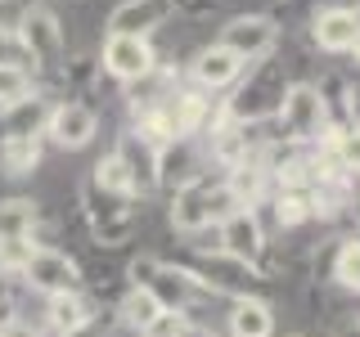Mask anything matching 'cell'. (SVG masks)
Listing matches in <instances>:
<instances>
[{"instance_id": "6", "label": "cell", "mask_w": 360, "mask_h": 337, "mask_svg": "<svg viewBox=\"0 0 360 337\" xmlns=\"http://www.w3.org/2000/svg\"><path fill=\"white\" fill-rule=\"evenodd\" d=\"M82 216H86V230L95 243L104 247H122L135 239V225H140V211H135V198H117V194H104L86 180L82 185Z\"/></svg>"}, {"instance_id": "33", "label": "cell", "mask_w": 360, "mask_h": 337, "mask_svg": "<svg viewBox=\"0 0 360 337\" xmlns=\"http://www.w3.org/2000/svg\"><path fill=\"white\" fill-rule=\"evenodd\" d=\"M347 211H352V220H356V230H360V194H352V207H347Z\"/></svg>"}, {"instance_id": "28", "label": "cell", "mask_w": 360, "mask_h": 337, "mask_svg": "<svg viewBox=\"0 0 360 337\" xmlns=\"http://www.w3.org/2000/svg\"><path fill=\"white\" fill-rule=\"evenodd\" d=\"M329 149H333L338 166H342L347 176H360V131H342V135L329 144Z\"/></svg>"}, {"instance_id": "34", "label": "cell", "mask_w": 360, "mask_h": 337, "mask_svg": "<svg viewBox=\"0 0 360 337\" xmlns=\"http://www.w3.org/2000/svg\"><path fill=\"white\" fill-rule=\"evenodd\" d=\"M172 5H185V9H202V5H212V0H172Z\"/></svg>"}, {"instance_id": "8", "label": "cell", "mask_w": 360, "mask_h": 337, "mask_svg": "<svg viewBox=\"0 0 360 337\" xmlns=\"http://www.w3.org/2000/svg\"><path fill=\"white\" fill-rule=\"evenodd\" d=\"M99 63H104V72L122 86H140L144 77L158 72V54L144 37H104Z\"/></svg>"}, {"instance_id": "2", "label": "cell", "mask_w": 360, "mask_h": 337, "mask_svg": "<svg viewBox=\"0 0 360 337\" xmlns=\"http://www.w3.org/2000/svg\"><path fill=\"white\" fill-rule=\"evenodd\" d=\"M248 67H252L248 81L239 77V90L221 104V121H234V126H266V121H275V112H279V104H284V95H288L284 67H279L275 54L248 63Z\"/></svg>"}, {"instance_id": "21", "label": "cell", "mask_w": 360, "mask_h": 337, "mask_svg": "<svg viewBox=\"0 0 360 337\" xmlns=\"http://www.w3.org/2000/svg\"><path fill=\"white\" fill-rule=\"evenodd\" d=\"M45 157V140L37 135V140H0V171H5L9 180H22L32 176L41 166Z\"/></svg>"}, {"instance_id": "16", "label": "cell", "mask_w": 360, "mask_h": 337, "mask_svg": "<svg viewBox=\"0 0 360 337\" xmlns=\"http://www.w3.org/2000/svg\"><path fill=\"white\" fill-rule=\"evenodd\" d=\"M45 117H50V104L32 90L27 99L0 108V140H45Z\"/></svg>"}, {"instance_id": "32", "label": "cell", "mask_w": 360, "mask_h": 337, "mask_svg": "<svg viewBox=\"0 0 360 337\" xmlns=\"http://www.w3.org/2000/svg\"><path fill=\"white\" fill-rule=\"evenodd\" d=\"M333 337H360V319H347V324H338V333Z\"/></svg>"}, {"instance_id": "1", "label": "cell", "mask_w": 360, "mask_h": 337, "mask_svg": "<svg viewBox=\"0 0 360 337\" xmlns=\"http://www.w3.org/2000/svg\"><path fill=\"white\" fill-rule=\"evenodd\" d=\"M230 211H239V198H234L230 180L225 171H202L198 180H189V185H180L172 194V207H167V216H172V230L176 234H202L212 230V225H221Z\"/></svg>"}, {"instance_id": "26", "label": "cell", "mask_w": 360, "mask_h": 337, "mask_svg": "<svg viewBox=\"0 0 360 337\" xmlns=\"http://www.w3.org/2000/svg\"><path fill=\"white\" fill-rule=\"evenodd\" d=\"M333 279H338L342 288L360 292V234L338 247V256H333Z\"/></svg>"}, {"instance_id": "25", "label": "cell", "mask_w": 360, "mask_h": 337, "mask_svg": "<svg viewBox=\"0 0 360 337\" xmlns=\"http://www.w3.org/2000/svg\"><path fill=\"white\" fill-rule=\"evenodd\" d=\"M117 333H122L117 310H112V306H95L82 324H77V329H68L63 337H117Z\"/></svg>"}, {"instance_id": "12", "label": "cell", "mask_w": 360, "mask_h": 337, "mask_svg": "<svg viewBox=\"0 0 360 337\" xmlns=\"http://www.w3.org/2000/svg\"><path fill=\"white\" fill-rule=\"evenodd\" d=\"M217 230H221V252H230L234 261L257 265L266 256V225H262V216H257V207L230 211Z\"/></svg>"}, {"instance_id": "29", "label": "cell", "mask_w": 360, "mask_h": 337, "mask_svg": "<svg viewBox=\"0 0 360 337\" xmlns=\"http://www.w3.org/2000/svg\"><path fill=\"white\" fill-rule=\"evenodd\" d=\"M189 329H194V319H189V315H180V310H162L140 337H189Z\"/></svg>"}, {"instance_id": "14", "label": "cell", "mask_w": 360, "mask_h": 337, "mask_svg": "<svg viewBox=\"0 0 360 337\" xmlns=\"http://www.w3.org/2000/svg\"><path fill=\"white\" fill-rule=\"evenodd\" d=\"M243 72H248V63L239 59V54H230L225 45H207V50H198L194 67H189L194 90H202V95H212V90H230Z\"/></svg>"}, {"instance_id": "23", "label": "cell", "mask_w": 360, "mask_h": 337, "mask_svg": "<svg viewBox=\"0 0 360 337\" xmlns=\"http://www.w3.org/2000/svg\"><path fill=\"white\" fill-rule=\"evenodd\" d=\"M270 207H275V220L292 230V225H307L315 220V202H311V189H275L270 194Z\"/></svg>"}, {"instance_id": "13", "label": "cell", "mask_w": 360, "mask_h": 337, "mask_svg": "<svg viewBox=\"0 0 360 337\" xmlns=\"http://www.w3.org/2000/svg\"><path fill=\"white\" fill-rule=\"evenodd\" d=\"M172 14H176L172 0H122L108 14V37H144L149 41L158 27H167Z\"/></svg>"}, {"instance_id": "22", "label": "cell", "mask_w": 360, "mask_h": 337, "mask_svg": "<svg viewBox=\"0 0 360 337\" xmlns=\"http://www.w3.org/2000/svg\"><path fill=\"white\" fill-rule=\"evenodd\" d=\"M112 310H117L122 329H135V333H144V329H149V324L158 319V315H162V306L153 301V292L131 288V284H127V292L117 297V306H112Z\"/></svg>"}, {"instance_id": "20", "label": "cell", "mask_w": 360, "mask_h": 337, "mask_svg": "<svg viewBox=\"0 0 360 337\" xmlns=\"http://www.w3.org/2000/svg\"><path fill=\"white\" fill-rule=\"evenodd\" d=\"M90 185L104 189V194H117V198H135V202H140V194H135V180H131V166H127V157H122L117 149L104 153V157L95 162Z\"/></svg>"}, {"instance_id": "30", "label": "cell", "mask_w": 360, "mask_h": 337, "mask_svg": "<svg viewBox=\"0 0 360 337\" xmlns=\"http://www.w3.org/2000/svg\"><path fill=\"white\" fill-rule=\"evenodd\" d=\"M0 337H45V329L27 315H9V319H0Z\"/></svg>"}, {"instance_id": "5", "label": "cell", "mask_w": 360, "mask_h": 337, "mask_svg": "<svg viewBox=\"0 0 360 337\" xmlns=\"http://www.w3.org/2000/svg\"><path fill=\"white\" fill-rule=\"evenodd\" d=\"M194 275V284L198 292H212V297H230V301H239V297H257V284H262V270L257 265H248V261H234L230 252H198V256H189V261H180Z\"/></svg>"}, {"instance_id": "3", "label": "cell", "mask_w": 360, "mask_h": 337, "mask_svg": "<svg viewBox=\"0 0 360 337\" xmlns=\"http://www.w3.org/2000/svg\"><path fill=\"white\" fill-rule=\"evenodd\" d=\"M275 121H279V131H284V140L292 149H324V144H333L338 135H342L329 121V99H324V90L311 86V81L288 86Z\"/></svg>"}, {"instance_id": "10", "label": "cell", "mask_w": 360, "mask_h": 337, "mask_svg": "<svg viewBox=\"0 0 360 337\" xmlns=\"http://www.w3.org/2000/svg\"><path fill=\"white\" fill-rule=\"evenodd\" d=\"M217 45H225L230 54H239L243 63H257V59H270V54H275L279 27H275V18H266V14H239L221 27Z\"/></svg>"}, {"instance_id": "31", "label": "cell", "mask_w": 360, "mask_h": 337, "mask_svg": "<svg viewBox=\"0 0 360 337\" xmlns=\"http://www.w3.org/2000/svg\"><path fill=\"white\" fill-rule=\"evenodd\" d=\"M347 121H352L347 131H360V86L347 90Z\"/></svg>"}, {"instance_id": "18", "label": "cell", "mask_w": 360, "mask_h": 337, "mask_svg": "<svg viewBox=\"0 0 360 337\" xmlns=\"http://www.w3.org/2000/svg\"><path fill=\"white\" fill-rule=\"evenodd\" d=\"M225 329H230V337H270L275 333V310L262 297H239V301H230Z\"/></svg>"}, {"instance_id": "11", "label": "cell", "mask_w": 360, "mask_h": 337, "mask_svg": "<svg viewBox=\"0 0 360 337\" xmlns=\"http://www.w3.org/2000/svg\"><path fill=\"white\" fill-rule=\"evenodd\" d=\"M202 171H212V166H207V157H202L198 140H172V144H162V149L153 153V180H158V189H162L167 198H172L180 185L198 180Z\"/></svg>"}, {"instance_id": "27", "label": "cell", "mask_w": 360, "mask_h": 337, "mask_svg": "<svg viewBox=\"0 0 360 337\" xmlns=\"http://www.w3.org/2000/svg\"><path fill=\"white\" fill-rule=\"evenodd\" d=\"M32 90H37V81H32L27 72H14V67H0V108L18 104V99H27Z\"/></svg>"}, {"instance_id": "7", "label": "cell", "mask_w": 360, "mask_h": 337, "mask_svg": "<svg viewBox=\"0 0 360 337\" xmlns=\"http://www.w3.org/2000/svg\"><path fill=\"white\" fill-rule=\"evenodd\" d=\"M14 284H22L27 292H37V297H59V292H82L86 279H82V265H77L63 247L37 239Z\"/></svg>"}, {"instance_id": "9", "label": "cell", "mask_w": 360, "mask_h": 337, "mask_svg": "<svg viewBox=\"0 0 360 337\" xmlns=\"http://www.w3.org/2000/svg\"><path fill=\"white\" fill-rule=\"evenodd\" d=\"M99 135V112L82 104V99H59V104H50V117H45V140L54 144V149H86L90 140Z\"/></svg>"}, {"instance_id": "24", "label": "cell", "mask_w": 360, "mask_h": 337, "mask_svg": "<svg viewBox=\"0 0 360 337\" xmlns=\"http://www.w3.org/2000/svg\"><path fill=\"white\" fill-rule=\"evenodd\" d=\"M0 67H14V72L32 77V54H27V45H22L14 22H0ZM32 81H37V77H32Z\"/></svg>"}, {"instance_id": "35", "label": "cell", "mask_w": 360, "mask_h": 337, "mask_svg": "<svg viewBox=\"0 0 360 337\" xmlns=\"http://www.w3.org/2000/svg\"><path fill=\"white\" fill-rule=\"evenodd\" d=\"M189 337H212L207 329H198V324H194V329H189Z\"/></svg>"}, {"instance_id": "4", "label": "cell", "mask_w": 360, "mask_h": 337, "mask_svg": "<svg viewBox=\"0 0 360 337\" xmlns=\"http://www.w3.org/2000/svg\"><path fill=\"white\" fill-rule=\"evenodd\" d=\"M18 37L32 54V77H63L68 59V41H63V22L50 5H27L18 14Z\"/></svg>"}, {"instance_id": "19", "label": "cell", "mask_w": 360, "mask_h": 337, "mask_svg": "<svg viewBox=\"0 0 360 337\" xmlns=\"http://www.w3.org/2000/svg\"><path fill=\"white\" fill-rule=\"evenodd\" d=\"M41 230V202L32 198H0V239H37Z\"/></svg>"}, {"instance_id": "15", "label": "cell", "mask_w": 360, "mask_h": 337, "mask_svg": "<svg viewBox=\"0 0 360 337\" xmlns=\"http://www.w3.org/2000/svg\"><path fill=\"white\" fill-rule=\"evenodd\" d=\"M311 37L320 50H329V54H356V45H360V27H356V14L347 5H329V9H320V14L311 18Z\"/></svg>"}, {"instance_id": "17", "label": "cell", "mask_w": 360, "mask_h": 337, "mask_svg": "<svg viewBox=\"0 0 360 337\" xmlns=\"http://www.w3.org/2000/svg\"><path fill=\"white\" fill-rule=\"evenodd\" d=\"M41 301H45L41 306V329L50 337H63L68 329H77V324L95 310L86 301V292H59V297H41Z\"/></svg>"}]
</instances>
